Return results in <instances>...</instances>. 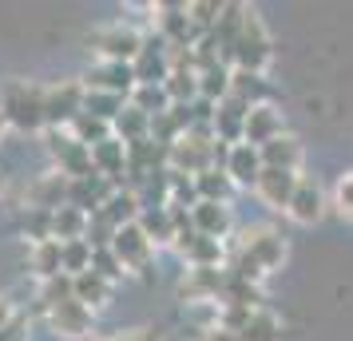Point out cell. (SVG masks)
<instances>
[{"label": "cell", "instance_id": "obj_27", "mask_svg": "<svg viewBox=\"0 0 353 341\" xmlns=\"http://www.w3.org/2000/svg\"><path fill=\"white\" fill-rule=\"evenodd\" d=\"M96 159H99L103 171H119V167H123V151H119L115 139H103V143L96 147Z\"/></svg>", "mask_w": 353, "mask_h": 341}, {"label": "cell", "instance_id": "obj_4", "mask_svg": "<svg viewBox=\"0 0 353 341\" xmlns=\"http://www.w3.org/2000/svg\"><path fill=\"white\" fill-rule=\"evenodd\" d=\"M223 171L230 175V183H234V187H258L262 171H266V163H262V151H258V147L234 143L230 151H226Z\"/></svg>", "mask_w": 353, "mask_h": 341}, {"label": "cell", "instance_id": "obj_3", "mask_svg": "<svg viewBox=\"0 0 353 341\" xmlns=\"http://www.w3.org/2000/svg\"><path fill=\"white\" fill-rule=\"evenodd\" d=\"M151 246H155V242L143 234L139 223H128V227H119L112 234L115 258L123 262V266H131V270H147V262H151Z\"/></svg>", "mask_w": 353, "mask_h": 341}, {"label": "cell", "instance_id": "obj_5", "mask_svg": "<svg viewBox=\"0 0 353 341\" xmlns=\"http://www.w3.org/2000/svg\"><path fill=\"white\" fill-rule=\"evenodd\" d=\"M226 274L223 266H191L187 278H183V302H210V298H223V286H226Z\"/></svg>", "mask_w": 353, "mask_h": 341}, {"label": "cell", "instance_id": "obj_16", "mask_svg": "<svg viewBox=\"0 0 353 341\" xmlns=\"http://www.w3.org/2000/svg\"><path fill=\"white\" fill-rule=\"evenodd\" d=\"M230 76H234L230 64H214V68H207V72H199V99L223 103V99L230 96Z\"/></svg>", "mask_w": 353, "mask_h": 341}, {"label": "cell", "instance_id": "obj_6", "mask_svg": "<svg viewBox=\"0 0 353 341\" xmlns=\"http://www.w3.org/2000/svg\"><path fill=\"white\" fill-rule=\"evenodd\" d=\"M246 115H250V107H246L242 99L226 96L223 103H219V112H214V123H210L214 139H219V143H226V147L246 143Z\"/></svg>", "mask_w": 353, "mask_h": 341}, {"label": "cell", "instance_id": "obj_11", "mask_svg": "<svg viewBox=\"0 0 353 341\" xmlns=\"http://www.w3.org/2000/svg\"><path fill=\"white\" fill-rule=\"evenodd\" d=\"M230 96L242 99L246 107H262V103L274 99V87L266 83L262 72H239V68H234V76H230Z\"/></svg>", "mask_w": 353, "mask_h": 341}, {"label": "cell", "instance_id": "obj_9", "mask_svg": "<svg viewBox=\"0 0 353 341\" xmlns=\"http://www.w3.org/2000/svg\"><path fill=\"white\" fill-rule=\"evenodd\" d=\"M278 135H286V131H282V112H278L274 103L250 107V115H246V143L266 147L270 139H278Z\"/></svg>", "mask_w": 353, "mask_h": 341}, {"label": "cell", "instance_id": "obj_2", "mask_svg": "<svg viewBox=\"0 0 353 341\" xmlns=\"http://www.w3.org/2000/svg\"><path fill=\"white\" fill-rule=\"evenodd\" d=\"M270 36L262 28V20H258L254 8H246V20H242V36H239V48H234V60L230 64L239 68V72H262V68L270 64Z\"/></svg>", "mask_w": 353, "mask_h": 341}, {"label": "cell", "instance_id": "obj_1", "mask_svg": "<svg viewBox=\"0 0 353 341\" xmlns=\"http://www.w3.org/2000/svg\"><path fill=\"white\" fill-rule=\"evenodd\" d=\"M282 258H286V238H282L274 227H250V230H242L239 250H234V266H230V270L258 286V278H266Z\"/></svg>", "mask_w": 353, "mask_h": 341}, {"label": "cell", "instance_id": "obj_17", "mask_svg": "<svg viewBox=\"0 0 353 341\" xmlns=\"http://www.w3.org/2000/svg\"><path fill=\"white\" fill-rule=\"evenodd\" d=\"M262 302V290H258L254 282H246V278H239L234 270L226 274V286H223V298H219V306H254Z\"/></svg>", "mask_w": 353, "mask_h": 341}, {"label": "cell", "instance_id": "obj_22", "mask_svg": "<svg viewBox=\"0 0 353 341\" xmlns=\"http://www.w3.org/2000/svg\"><path fill=\"white\" fill-rule=\"evenodd\" d=\"M115 127H119V135H123L128 143H139L143 131L151 127V115H143L139 107H123V112L115 115Z\"/></svg>", "mask_w": 353, "mask_h": 341}, {"label": "cell", "instance_id": "obj_15", "mask_svg": "<svg viewBox=\"0 0 353 341\" xmlns=\"http://www.w3.org/2000/svg\"><path fill=\"white\" fill-rule=\"evenodd\" d=\"M183 258L191 266H223V242L219 238H207V234H194L187 242H179Z\"/></svg>", "mask_w": 353, "mask_h": 341}, {"label": "cell", "instance_id": "obj_19", "mask_svg": "<svg viewBox=\"0 0 353 341\" xmlns=\"http://www.w3.org/2000/svg\"><path fill=\"white\" fill-rule=\"evenodd\" d=\"M163 87H167L171 103H194L199 99V72L194 68H175Z\"/></svg>", "mask_w": 353, "mask_h": 341}, {"label": "cell", "instance_id": "obj_10", "mask_svg": "<svg viewBox=\"0 0 353 341\" xmlns=\"http://www.w3.org/2000/svg\"><path fill=\"white\" fill-rule=\"evenodd\" d=\"M96 44L112 64H135V56L143 52V40L131 32V28H108V32L96 36Z\"/></svg>", "mask_w": 353, "mask_h": 341}, {"label": "cell", "instance_id": "obj_8", "mask_svg": "<svg viewBox=\"0 0 353 341\" xmlns=\"http://www.w3.org/2000/svg\"><path fill=\"white\" fill-rule=\"evenodd\" d=\"M286 214L294 218V223H302V227H314V223H321V214H325V195H321V187L314 179H302L298 183V191H294V198H290Z\"/></svg>", "mask_w": 353, "mask_h": 341}, {"label": "cell", "instance_id": "obj_24", "mask_svg": "<svg viewBox=\"0 0 353 341\" xmlns=\"http://www.w3.org/2000/svg\"><path fill=\"white\" fill-rule=\"evenodd\" d=\"M56 234H60V238H68V242H80L83 214L80 211H60V214H56Z\"/></svg>", "mask_w": 353, "mask_h": 341}, {"label": "cell", "instance_id": "obj_26", "mask_svg": "<svg viewBox=\"0 0 353 341\" xmlns=\"http://www.w3.org/2000/svg\"><path fill=\"white\" fill-rule=\"evenodd\" d=\"M334 207H337L341 218H353V171H350V175H341V183H337Z\"/></svg>", "mask_w": 353, "mask_h": 341}, {"label": "cell", "instance_id": "obj_21", "mask_svg": "<svg viewBox=\"0 0 353 341\" xmlns=\"http://www.w3.org/2000/svg\"><path fill=\"white\" fill-rule=\"evenodd\" d=\"M72 290H76V302H83V306H88V302H92V306H103V302H108V278H99L96 270H88V274L76 278Z\"/></svg>", "mask_w": 353, "mask_h": 341}, {"label": "cell", "instance_id": "obj_28", "mask_svg": "<svg viewBox=\"0 0 353 341\" xmlns=\"http://www.w3.org/2000/svg\"><path fill=\"white\" fill-rule=\"evenodd\" d=\"M199 341H239V333H230V329H223V325H210V329L199 333Z\"/></svg>", "mask_w": 353, "mask_h": 341}, {"label": "cell", "instance_id": "obj_13", "mask_svg": "<svg viewBox=\"0 0 353 341\" xmlns=\"http://www.w3.org/2000/svg\"><path fill=\"white\" fill-rule=\"evenodd\" d=\"M191 218H194V230L207 234V238L223 242L226 234H230V207L226 203H199L191 211Z\"/></svg>", "mask_w": 353, "mask_h": 341}, {"label": "cell", "instance_id": "obj_18", "mask_svg": "<svg viewBox=\"0 0 353 341\" xmlns=\"http://www.w3.org/2000/svg\"><path fill=\"white\" fill-rule=\"evenodd\" d=\"M194 187H199V198H203V203H226L230 191H234V183H230V175H226L223 167L203 171V175L194 179Z\"/></svg>", "mask_w": 353, "mask_h": 341}, {"label": "cell", "instance_id": "obj_23", "mask_svg": "<svg viewBox=\"0 0 353 341\" xmlns=\"http://www.w3.org/2000/svg\"><path fill=\"white\" fill-rule=\"evenodd\" d=\"M258 309H262V306H258ZM258 309H254V306H219V318H214V325H223V329H230V333H242Z\"/></svg>", "mask_w": 353, "mask_h": 341}, {"label": "cell", "instance_id": "obj_29", "mask_svg": "<svg viewBox=\"0 0 353 341\" xmlns=\"http://www.w3.org/2000/svg\"><path fill=\"white\" fill-rule=\"evenodd\" d=\"M119 341H159V338H155L151 329H131V333H123Z\"/></svg>", "mask_w": 353, "mask_h": 341}, {"label": "cell", "instance_id": "obj_25", "mask_svg": "<svg viewBox=\"0 0 353 341\" xmlns=\"http://www.w3.org/2000/svg\"><path fill=\"white\" fill-rule=\"evenodd\" d=\"M60 262H64V246L60 242H44L40 250H36V266H40V274H56Z\"/></svg>", "mask_w": 353, "mask_h": 341}, {"label": "cell", "instance_id": "obj_12", "mask_svg": "<svg viewBox=\"0 0 353 341\" xmlns=\"http://www.w3.org/2000/svg\"><path fill=\"white\" fill-rule=\"evenodd\" d=\"M52 325L64 338H83L92 329V309L83 306V302H76V298H68V302H60V306L52 309Z\"/></svg>", "mask_w": 353, "mask_h": 341}, {"label": "cell", "instance_id": "obj_20", "mask_svg": "<svg viewBox=\"0 0 353 341\" xmlns=\"http://www.w3.org/2000/svg\"><path fill=\"white\" fill-rule=\"evenodd\" d=\"M239 341H282V322L274 318L270 309H258L250 325L239 333Z\"/></svg>", "mask_w": 353, "mask_h": 341}, {"label": "cell", "instance_id": "obj_7", "mask_svg": "<svg viewBox=\"0 0 353 341\" xmlns=\"http://www.w3.org/2000/svg\"><path fill=\"white\" fill-rule=\"evenodd\" d=\"M298 183H302V175H298V171H278V167H266L254 191H258V198H262L266 207H274V211H286L290 198H294V191H298Z\"/></svg>", "mask_w": 353, "mask_h": 341}, {"label": "cell", "instance_id": "obj_14", "mask_svg": "<svg viewBox=\"0 0 353 341\" xmlns=\"http://www.w3.org/2000/svg\"><path fill=\"white\" fill-rule=\"evenodd\" d=\"M262 151V163L266 167H278V171H298L302 167V143L294 139V135H278V139H270L266 147H258Z\"/></svg>", "mask_w": 353, "mask_h": 341}]
</instances>
